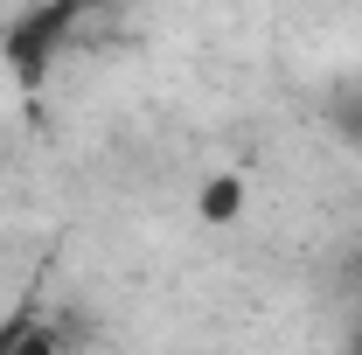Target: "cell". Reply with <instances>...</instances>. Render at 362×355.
<instances>
[{"mask_svg":"<svg viewBox=\"0 0 362 355\" xmlns=\"http://www.w3.org/2000/svg\"><path fill=\"white\" fill-rule=\"evenodd\" d=\"M244 202H251V188H244V175H216L202 195H195V209H202V223H237L244 216Z\"/></svg>","mask_w":362,"mask_h":355,"instance_id":"6da1fadb","label":"cell"},{"mask_svg":"<svg viewBox=\"0 0 362 355\" xmlns=\"http://www.w3.org/2000/svg\"><path fill=\"white\" fill-rule=\"evenodd\" d=\"M327 126H334V139H349V146L362 153V84H349V91L327 98Z\"/></svg>","mask_w":362,"mask_h":355,"instance_id":"7a4b0ae2","label":"cell"},{"mask_svg":"<svg viewBox=\"0 0 362 355\" xmlns=\"http://www.w3.org/2000/svg\"><path fill=\"white\" fill-rule=\"evenodd\" d=\"M349 355H362V320H356V327H349Z\"/></svg>","mask_w":362,"mask_h":355,"instance_id":"3957f363","label":"cell"},{"mask_svg":"<svg viewBox=\"0 0 362 355\" xmlns=\"http://www.w3.org/2000/svg\"><path fill=\"white\" fill-rule=\"evenodd\" d=\"M70 7H77V14H84V7H90V0H70Z\"/></svg>","mask_w":362,"mask_h":355,"instance_id":"277c9868","label":"cell"}]
</instances>
